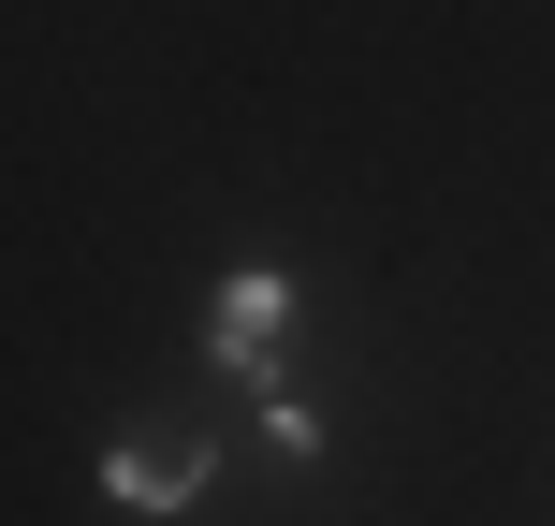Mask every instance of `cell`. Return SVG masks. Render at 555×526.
Listing matches in <instances>:
<instances>
[{"label":"cell","mask_w":555,"mask_h":526,"mask_svg":"<svg viewBox=\"0 0 555 526\" xmlns=\"http://www.w3.org/2000/svg\"><path fill=\"white\" fill-rule=\"evenodd\" d=\"M278 336H293V278H278V264H234V278H220V307H205V365L278 395Z\"/></svg>","instance_id":"cell-1"},{"label":"cell","mask_w":555,"mask_h":526,"mask_svg":"<svg viewBox=\"0 0 555 526\" xmlns=\"http://www.w3.org/2000/svg\"><path fill=\"white\" fill-rule=\"evenodd\" d=\"M205 483H220V469H205V439H162V424L103 453V498H117V512H191Z\"/></svg>","instance_id":"cell-2"},{"label":"cell","mask_w":555,"mask_h":526,"mask_svg":"<svg viewBox=\"0 0 555 526\" xmlns=\"http://www.w3.org/2000/svg\"><path fill=\"white\" fill-rule=\"evenodd\" d=\"M263 439L293 453V469H322V410H293V395H263Z\"/></svg>","instance_id":"cell-3"}]
</instances>
